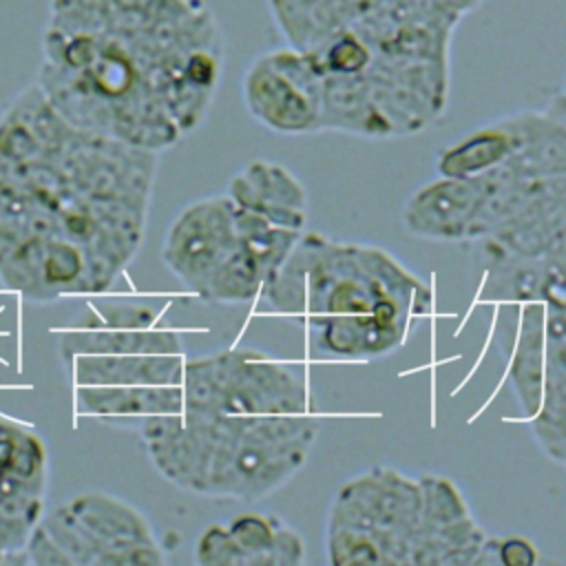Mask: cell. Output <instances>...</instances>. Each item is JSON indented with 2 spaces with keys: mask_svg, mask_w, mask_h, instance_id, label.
<instances>
[{
  "mask_svg": "<svg viewBox=\"0 0 566 566\" xmlns=\"http://www.w3.org/2000/svg\"><path fill=\"white\" fill-rule=\"evenodd\" d=\"M484 542V528L449 478L385 467L336 491L325 531L334 566H462L478 562Z\"/></svg>",
  "mask_w": 566,
  "mask_h": 566,
  "instance_id": "obj_5",
  "label": "cell"
},
{
  "mask_svg": "<svg viewBox=\"0 0 566 566\" xmlns=\"http://www.w3.org/2000/svg\"><path fill=\"white\" fill-rule=\"evenodd\" d=\"M153 467L175 486L234 502H259L305 464L318 436L307 413L232 416L181 409L135 424Z\"/></svg>",
  "mask_w": 566,
  "mask_h": 566,
  "instance_id": "obj_6",
  "label": "cell"
},
{
  "mask_svg": "<svg viewBox=\"0 0 566 566\" xmlns=\"http://www.w3.org/2000/svg\"><path fill=\"white\" fill-rule=\"evenodd\" d=\"M259 296L268 312L298 323L321 360H371L396 352L431 312L416 274L376 245L303 232Z\"/></svg>",
  "mask_w": 566,
  "mask_h": 566,
  "instance_id": "obj_4",
  "label": "cell"
},
{
  "mask_svg": "<svg viewBox=\"0 0 566 566\" xmlns=\"http://www.w3.org/2000/svg\"><path fill=\"white\" fill-rule=\"evenodd\" d=\"M226 195L239 208L254 212L274 226L305 232L307 192L281 164L268 159L250 161L230 179Z\"/></svg>",
  "mask_w": 566,
  "mask_h": 566,
  "instance_id": "obj_17",
  "label": "cell"
},
{
  "mask_svg": "<svg viewBox=\"0 0 566 566\" xmlns=\"http://www.w3.org/2000/svg\"><path fill=\"white\" fill-rule=\"evenodd\" d=\"M66 367L73 387L181 385L184 354H84Z\"/></svg>",
  "mask_w": 566,
  "mask_h": 566,
  "instance_id": "obj_18",
  "label": "cell"
},
{
  "mask_svg": "<svg viewBox=\"0 0 566 566\" xmlns=\"http://www.w3.org/2000/svg\"><path fill=\"white\" fill-rule=\"evenodd\" d=\"M62 360L84 354H181V338L172 329H84L64 325L57 343Z\"/></svg>",
  "mask_w": 566,
  "mask_h": 566,
  "instance_id": "obj_21",
  "label": "cell"
},
{
  "mask_svg": "<svg viewBox=\"0 0 566 566\" xmlns=\"http://www.w3.org/2000/svg\"><path fill=\"white\" fill-rule=\"evenodd\" d=\"M241 97L250 117L276 135L318 133V80L303 53L292 46L259 53L243 71Z\"/></svg>",
  "mask_w": 566,
  "mask_h": 566,
  "instance_id": "obj_12",
  "label": "cell"
},
{
  "mask_svg": "<svg viewBox=\"0 0 566 566\" xmlns=\"http://www.w3.org/2000/svg\"><path fill=\"white\" fill-rule=\"evenodd\" d=\"M480 206L475 177H438L420 186L402 208L407 232L431 241H467Z\"/></svg>",
  "mask_w": 566,
  "mask_h": 566,
  "instance_id": "obj_16",
  "label": "cell"
},
{
  "mask_svg": "<svg viewBox=\"0 0 566 566\" xmlns=\"http://www.w3.org/2000/svg\"><path fill=\"white\" fill-rule=\"evenodd\" d=\"M49 462L42 440L0 420V564L24 562V546L44 513Z\"/></svg>",
  "mask_w": 566,
  "mask_h": 566,
  "instance_id": "obj_13",
  "label": "cell"
},
{
  "mask_svg": "<svg viewBox=\"0 0 566 566\" xmlns=\"http://www.w3.org/2000/svg\"><path fill=\"white\" fill-rule=\"evenodd\" d=\"M155 310L142 303H124V301H97L86 303L82 312L66 323L69 327L84 329H144L153 327Z\"/></svg>",
  "mask_w": 566,
  "mask_h": 566,
  "instance_id": "obj_22",
  "label": "cell"
},
{
  "mask_svg": "<svg viewBox=\"0 0 566 566\" xmlns=\"http://www.w3.org/2000/svg\"><path fill=\"white\" fill-rule=\"evenodd\" d=\"M184 409L261 416L305 413L307 389L298 374L254 349H226L184 360Z\"/></svg>",
  "mask_w": 566,
  "mask_h": 566,
  "instance_id": "obj_11",
  "label": "cell"
},
{
  "mask_svg": "<svg viewBox=\"0 0 566 566\" xmlns=\"http://www.w3.org/2000/svg\"><path fill=\"white\" fill-rule=\"evenodd\" d=\"M480 245V261L484 268V285L480 290L482 301H564V263L566 252L548 256H520L486 241Z\"/></svg>",
  "mask_w": 566,
  "mask_h": 566,
  "instance_id": "obj_15",
  "label": "cell"
},
{
  "mask_svg": "<svg viewBox=\"0 0 566 566\" xmlns=\"http://www.w3.org/2000/svg\"><path fill=\"white\" fill-rule=\"evenodd\" d=\"M537 559V551L522 537L491 539L486 537L475 564H506V566H531Z\"/></svg>",
  "mask_w": 566,
  "mask_h": 566,
  "instance_id": "obj_23",
  "label": "cell"
},
{
  "mask_svg": "<svg viewBox=\"0 0 566 566\" xmlns=\"http://www.w3.org/2000/svg\"><path fill=\"white\" fill-rule=\"evenodd\" d=\"M515 146L475 175L480 206L467 241H486L520 256L566 252V102L513 113Z\"/></svg>",
  "mask_w": 566,
  "mask_h": 566,
  "instance_id": "obj_7",
  "label": "cell"
},
{
  "mask_svg": "<svg viewBox=\"0 0 566 566\" xmlns=\"http://www.w3.org/2000/svg\"><path fill=\"white\" fill-rule=\"evenodd\" d=\"M301 234L239 208L228 195H214L186 206L172 219L161 261L206 301L248 303Z\"/></svg>",
  "mask_w": 566,
  "mask_h": 566,
  "instance_id": "obj_8",
  "label": "cell"
},
{
  "mask_svg": "<svg viewBox=\"0 0 566 566\" xmlns=\"http://www.w3.org/2000/svg\"><path fill=\"white\" fill-rule=\"evenodd\" d=\"M515 146L513 115L489 122L436 155L438 177H475L500 164Z\"/></svg>",
  "mask_w": 566,
  "mask_h": 566,
  "instance_id": "obj_20",
  "label": "cell"
},
{
  "mask_svg": "<svg viewBox=\"0 0 566 566\" xmlns=\"http://www.w3.org/2000/svg\"><path fill=\"white\" fill-rule=\"evenodd\" d=\"M73 398L80 413L126 427H135L148 416L177 413L184 409L181 385L73 387Z\"/></svg>",
  "mask_w": 566,
  "mask_h": 566,
  "instance_id": "obj_19",
  "label": "cell"
},
{
  "mask_svg": "<svg viewBox=\"0 0 566 566\" xmlns=\"http://www.w3.org/2000/svg\"><path fill=\"white\" fill-rule=\"evenodd\" d=\"M157 168L22 88L0 115V283L31 303L106 292L142 248Z\"/></svg>",
  "mask_w": 566,
  "mask_h": 566,
  "instance_id": "obj_1",
  "label": "cell"
},
{
  "mask_svg": "<svg viewBox=\"0 0 566 566\" xmlns=\"http://www.w3.org/2000/svg\"><path fill=\"white\" fill-rule=\"evenodd\" d=\"M192 557L201 566H294L305 559V542L274 515L243 513L206 526Z\"/></svg>",
  "mask_w": 566,
  "mask_h": 566,
  "instance_id": "obj_14",
  "label": "cell"
},
{
  "mask_svg": "<svg viewBox=\"0 0 566 566\" xmlns=\"http://www.w3.org/2000/svg\"><path fill=\"white\" fill-rule=\"evenodd\" d=\"M509 365L511 389L531 431L555 464L566 460V303H520Z\"/></svg>",
  "mask_w": 566,
  "mask_h": 566,
  "instance_id": "obj_10",
  "label": "cell"
},
{
  "mask_svg": "<svg viewBox=\"0 0 566 566\" xmlns=\"http://www.w3.org/2000/svg\"><path fill=\"white\" fill-rule=\"evenodd\" d=\"M484 0H265L321 91V133L400 139L447 111L451 44Z\"/></svg>",
  "mask_w": 566,
  "mask_h": 566,
  "instance_id": "obj_3",
  "label": "cell"
},
{
  "mask_svg": "<svg viewBox=\"0 0 566 566\" xmlns=\"http://www.w3.org/2000/svg\"><path fill=\"white\" fill-rule=\"evenodd\" d=\"M223 64L206 0H51L33 84L77 128L164 153L206 122Z\"/></svg>",
  "mask_w": 566,
  "mask_h": 566,
  "instance_id": "obj_2",
  "label": "cell"
},
{
  "mask_svg": "<svg viewBox=\"0 0 566 566\" xmlns=\"http://www.w3.org/2000/svg\"><path fill=\"white\" fill-rule=\"evenodd\" d=\"M24 562L46 566L161 564L148 520L111 493H80L42 513L24 546Z\"/></svg>",
  "mask_w": 566,
  "mask_h": 566,
  "instance_id": "obj_9",
  "label": "cell"
}]
</instances>
